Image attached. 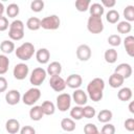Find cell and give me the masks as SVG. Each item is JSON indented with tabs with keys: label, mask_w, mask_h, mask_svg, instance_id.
I'll use <instances>...</instances> for the list:
<instances>
[{
	"label": "cell",
	"mask_w": 134,
	"mask_h": 134,
	"mask_svg": "<svg viewBox=\"0 0 134 134\" xmlns=\"http://www.w3.org/2000/svg\"><path fill=\"white\" fill-rule=\"evenodd\" d=\"M105 61L109 64H114L117 61V51L114 48H109L104 53Z\"/></svg>",
	"instance_id": "obj_26"
},
{
	"label": "cell",
	"mask_w": 134,
	"mask_h": 134,
	"mask_svg": "<svg viewBox=\"0 0 134 134\" xmlns=\"http://www.w3.org/2000/svg\"><path fill=\"white\" fill-rule=\"evenodd\" d=\"M114 72L120 74L126 80V79H129L132 75V67L128 63H121V64L117 65V67L115 68Z\"/></svg>",
	"instance_id": "obj_14"
},
{
	"label": "cell",
	"mask_w": 134,
	"mask_h": 134,
	"mask_svg": "<svg viewBox=\"0 0 134 134\" xmlns=\"http://www.w3.org/2000/svg\"><path fill=\"white\" fill-rule=\"evenodd\" d=\"M15 52H16V57L21 61H28L32 58L35 53V46L30 42H25L21 44L19 47H17Z\"/></svg>",
	"instance_id": "obj_2"
},
{
	"label": "cell",
	"mask_w": 134,
	"mask_h": 134,
	"mask_svg": "<svg viewBox=\"0 0 134 134\" xmlns=\"http://www.w3.org/2000/svg\"><path fill=\"white\" fill-rule=\"evenodd\" d=\"M8 37L13 41H20L24 37V30H19V29H12L9 28L8 30Z\"/></svg>",
	"instance_id": "obj_35"
},
{
	"label": "cell",
	"mask_w": 134,
	"mask_h": 134,
	"mask_svg": "<svg viewBox=\"0 0 134 134\" xmlns=\"http://www.w3.org/2000/svg\"><path fill=\"white\" fill-rule=\"evenodd\" d=\"M7 89V80L4 76H0V93L6 91Z\"/></svg>",
	"instance_id": "obj_47"
},
{
	"label": "cell",
	"mask_w": 134,
	"mask_h": 134,
	"mask_svg": "<svg viewBox=\"0 0 134 134\" xmlns=\"http://www.w3.org/2000/svg\"><path fill=\"white\" fill-rule=\"evenodd\" d=\"M71 95L68 93H61L57 96V108L61 112H66L71 106Z\"/></svg>",
	"instance_id": "obj_7"
},
{
	"label": "cell",
	"mask_w": 134,
	"mask_h": 134,
	"mask_svg": "<svg viewBox=\"0 0 134 134\" xmlns=\"http://www.w3.org/2000/svg\"><path fill=\"white\" fill-rule=\"evenodd\" d=\"M20 134H36V130L31 126H24L20 129Z\"/></svg>",
	"instance_id": "obj_45"
},
{
	"label": "cell",
	"mask_w": 134,
	"mask_h": 134,
	"mask_svg": "<svg viewBox=\"0 0 134 134\" xmlns=\"http://www.w3.org/2000/svg\"><path fill=\"white\" fill-rule=\"evenodd\" d=\"M124 46L126 48L127 53L132 58L134 57V37L133 36H127L124 40Z\"/></svg>",
	"instance_id": "obj_20"
},
{
	"label": "cell",
	"mask_w": 134,
	"mask_h": 134,
	"mask_svg": "<svg viewBox=\"0 0 134 134\" xmlns=\"http://www.w3.org/2000/svg\"><path fill=\"white\" fill-rule=\"evenodd\" d=\"M28 72H29V67L25 63H19L17 65H15L14 70H13L14 77L19 81L24 80L28 75Z\"/></svg>",
	"instance_id": "obj_8"
},
{
	"label": "cell",
	"mask_w": 134,
	"mask_h": 134,
	"mask_svg": "<svg viewBox=\"0 0 134 134\" xmlns=\"http://www.w3.org/2000/svg\"><path fill=\"white\" fill-rule=\"evenodd\" d=\"M44 116V113L42 111L41 106H34L30 110H29V117L35 120V121H39L42 119V117Z\"/></svg>",
	"instance_id": "obj_22"
},
{
	"label": "cell",
	"mask_w": 134,
	"mask_h": 134,
	"mask_svg": "<svg viewBox=\"0 0 134 134\" xmlns=\"http://www.w3.org/2000/svg\"><path fill=\"white\" fill-rule=\"evenodd\" d=\"M70 116L73 120H80L83 118V107L82 106H74L70 110Z\"/></svg>",
	"instance_id": "obj_32"
},
{
	"label": "cell",
	"mask_w": 134,
	"mask_h": 134,
	"mask_svg": "<svg viewBox=\"0 0 134 134\" xmlns=\"http://www.w3.org/2000/svg\"><path fill=\"white\" fill-rule=\"evenodd\" d=\"M9 27V23L6 17L0 16V31H4Z\"/></svg>",
	"instance_id": "obj_44"
},
{
	"label": "cell",
	"mask_w": 134,
	"mask_h": 134,
	"mask_svg": "<svg viewBox=\"0 0 134 134\" xmlns=\"http://www.w3.org/2000/svg\"><path fill=\"white\" fill-rule=\"evenodd\" d=\"M119 13L115 9H110L107 14H106V20L111 23V24H115L119 21Z\"/></svg>",
	"instance_id": "obj_29"
},
{
	"label": "cell",
	"mask_w": 134,
	"mask_h": 134,
	"mask_svg": "<svg viewBox=\"0 0 134 134\" xmlns=\"http://www.w3.org/2000/svg\"><path fill=\"white\" fill-rule=\"evenodd\" d=\"M91 2L90 0H76L75 1V8L79 10V12H86L89 9V6H90Z\"/></svg>",
	"instance_id": "obj_36"
},
{
	"label": "cell",
	"mask_w": 134,
	"mask_h": 134,
	"mask_svg": "<svg viewBox=\"0 0 134 134\" xmlns=\"http://www.w3.org/2000/svg\"><path fill=\"white\" fill-rule=\"evenodd\" d=\"M124 127L127 131L129 132H133L134 131V118L130 117V118H127L124 122Z\"/></svg>",
	"instance_id": "obj_43"
},
{
	"label": "cell",
	"mask_w": 134,
	"mask_h": 134,
	"mask_svg": "<svg viewBox=\"0 0 134 134\" xmlns=\"http://www.w3.org/2000/svg\"><path fill=\"white\" fill-rule=\"evenodd\" d=\"M26 27L29 30H38L41 28V20L37 17H30L26 22Z\"/></svg>",
	"instance_id": "obj_28"
},
{
	"label": "cell",
	"mask_w": 134,
	"mask_h": 134,
	"mask_svg": "<svg viewBox=\"0 0 134 134\" xmlns=\"http://www.w3.org/2000/svg\"><path fill=\"white\" fill-rule=\"evenodd\" d=\"M4 5H3V3H1L0 2V16H2L3 15V13H4Z\"/></svg>",
	"instance_id": "obj_49"
},
{
	"label": "cell",
	"mask_w": 134,
	"mask_h": 134,
	"mask_svg": "<svg viewBox=\"0 0 134 134\" xmlns=\"http://www.w3.org/2000/svg\"><path fill=\"white\" fill-rule=\"evenodd\" d=\"M124 82H125V79L120 74H118L116 72L112 73L110 75V77H109V85L112 88H119V87H121Z\"/></svg>",
	"instance_id": "obj_18"
},
{
	"label": "cell",
	"mask_w": 134,
	"mask_h": 134,
	"mask_svg": "<svg viewBox=\"0 0 134 134\" xmlns=\"http://www.w3.org/2000/svg\"><path fill=\"white\" fill-rule=\"evenodd\" d=\"M19 12H20L19 5L16 4V3H10L6 7V15H7L8 18H15V17H17L19 15Z\"/></svg>",
	"instance_id": "obj_30"
},
{
	"label": "cell",
	"mask_w": 134,
	"mask_h": 134,
	"mask_svg": "<svg viewBox=\"0 0 134 134\" xmlns=\"http://www.w3.org/2000/svg\"><path fill=\"white\" fill-rule=\"evenodd\" d=\"M87 29L91 34H100L104 30V23L102 18L90 16L87 21Z\"/></svg>",
	"instance_id": "obj_5"
},
{
	"label": "cell",
	"mask_w": 134,
	"mask_h": 134,
	"mask_svg": "<svg viewBox=\"0 0 134 134\" xmlns=\"http://www.w3.org/2000/svg\"><path fill=\"white\" fill-rule=\"evenodd\" d=\"M95 114H96V111H95V109L92 106L86 105L85 107H83V117H85V118H92V117L95 116Z\"/></svg>",
	"instance_id": "obj_38"
},
{
	"label": "cell",
	"mask_w": 134,
	"mask_h": 134,
	"mask_svg": "<svg viewBox=\"0 0 134 134\" xmlns=\"http://www.w3.org/2000/svg\"><path fill=\"white\" fill-rule=\"evenodd\" d=\"M41 108H42V111H43L44 115H52L55 112V106L50 100L43 102L42 105H41Z\"/></svg>",
	"instance_id": "obj_27"
},
{
	"label": "cell",
	"mask_w": 134,
	"mask_h": 134,
	"mask_svg": "<svg viewBox=\"0 0 134 134\" xmlns=\"http://www.w3.org/2000/svg\"><path fill=\"white\" fill-rule=\"evenodd\" d=\"M49 85H50V87H51L54 91H57V92H61V91H63V90L66 88L65 80H64L62 76H60V75L50 76Z\"/></svg>",
	"instance_id": "obj_10"
},
{
	"label": "cell",
	"mask_w": 134,
	"mask_h": 134,
	"mask_svg": "<svg viewBox=\"0 0 134 134\" xmlns=\"http://www.w3.org/2000/svg\"><path fill=\"white\" fill-rule=\"evenodd\" d=\"M5 130L9 134H16L20 131V122L15 118H9L5 122Z\"/></svg>",
	"instance_id": "obj_16"
},
{
	"label": "cell",
	"mask_w": 134,
	"mask_h": 134,
	"mask_svg": "<svg viewBox=\"0 0 134 134\" xmlns=\"http://www.w3.org/2000/svg\"><path fill=\"white\" fill-rule=\"evenodd\" d=\"M36 59L40 64H47L50 59V52L47 48H40L36 52Z\"/></svg>",
	"instance_id": "obj_15"
},
{
	"label": "cell",
	"mask_w": 134,
	"mask_h": 134,
	"mask_svg": "<svg viewBox=\"0 0 134 134\" xmlns=\"http://www.w3.org/2000/svg\"><path fill=\"white\" fill-rule=\"evenodd\" d=\"M44 1L43 0H34L30 2V9L35 13H40L44 8Z\"/></svg>",
	"instance_id": "obj_37"
},
{
	"label": "cell",
	"mask_w": 134,
	"mask_h": 134,
	"mask_svg": "<svg viewBox=\"0 0 134 134\" xmlns=\"http://www.w3.org/2000/svg\"><path fill=\"white\" fill-rule=\"evenodd\" d=\"M40 97H41V90L37 87H32L23 94L22 102L26 106H32L40 99Z\"/></svg>",
	"instance_id": "obj_3"
},
{
	"label": "cell",
	"mask_w": 134,
	"mask_h": 134,
	"mask_svg": "<svg viewBox=\"0 0 134 134\" xmlns=\"http://www.w3.org/2000/svg\"><path fill=\"white\" fill-rule=\"evenodd\" d=\"M9 60L5 54H0V75L5 74L8 70Z\"/></svg>",
	"instance_id": "obj_31"
},
{
	"label": "cell",
	"mask_w": 134,
	"mask_h": 134,
	"mask_svg": "<svg viewBox=\"0 0 134 134\" xmlns=\"http://www.w3.org/2000/svg\"><path fill=\"white\" fill-rule=\"evenodd\" d=\"M132 29V25L130 22L120 21L117 23V31L119 34H129Z\"/></svg>",
	"instance_id": "obj_33"
},
{
	"label": "cell",
	"mask_w": 134,
	"mask_h": 134,
	"mask_svg": "<svg viewBox=\"0 0 134 134\" xmlns=\"http://www.w3.org/2000/svg\"><path fill=\"white\" fill-rule=\"evenodd\" d=\"M113 117V113L112 111H110L109 109H103L98 112L97 114V119L99 122H103V124H107L109 122Z\"/></svg>",
	"instance_id": "obj_21"
},
{
	"label": "cell",
	"mask_w": 134,
	"mask_h": 134,
	"mask_svg": "<svg viewBox=\"0 0 134 134\" xmlns=\"http://www.w3.org/2000/svg\"><path fill=\"white\" fill-rule=\"evenodd\" d=\"M72 100L77 105V106H84L87 104L88 102V95L87 93L82 90V89H75L72 93V96H71Z\"/></svg>",
	"instance_id": "obj_11"
},
{
	"label": "cell",
	"mask_w": 134,
	"mask_h": 134,
	"mask_svg": "<svg viewBox=\"0 0 134 134\" xmlns=\"http://www.w3.org/2000/svg\"><path fill=\"white\" fill-rule=\"evenodd\" d=\"M108 43L113 47L119 46L121 43V38L119 35H111L108 37Z\"/></svg>",
	"instance_id": "obj_39"
},
{
	"label": "cell",
	"mask_w": 134,
	"mask_h": 134,
	"mask_svg": "<svg viewBox=\"0 0 134 134\" xmlns=\"http://www.w3.org/2000/svg\"><path fill=\"white\" fill-rule=\"evenodd\" d=\"M46 75H47V73H46L45 69H43L42 67H37L31 71L30 76H29V82L35 87H38V86L42 85V83L45 81Z\"/></svg>",
	"instance_id": "obj_6"
},
{
	"label": "cell",
	"mask_w": 134,
	"mask_h": 134,
	"mask_svg": "<svg viewBox=\"0 0 134 134\" xmlns=\"http://www.w3.org/2000/svg\"><path fill=\"white\" fill-rule=\"evenodd\" d=\"M105 89V82L100 77H95L87 85V95L93 102H99L103 98V91Z\"/></svg>",
	"instance_id": "obj_1"
},
{
	"label": "cell",
	"mask_w": 134,
	"mask_h": 134,
	"mask_svg": "<svg viewBox=\"0 0 134 134\" xmlns=\"http://www.w3.org/2000/svg\"><path fill=\"white\" fill-rule=\"evenodd\" d=\"M91 48L87 45V44H81L77 48H76V57L80 61L82 62H86L91 58Z\"/></svg>",
	"instance_id": "obj_9"
},
{
	"label": "cell",
	"mask_w": 134,
	"mask_h": 134,
	"mask_svg": "<svg viewBox=\"0 0 134 134\" xmlns=\"http://www.w3.org/2000/svg\"><path fill=\"white\" fill-rule=\"evenodd\" d=\"M97 132H98V129L94 124L89 122V124L85 125V127H84V133L85 134H95Z\"/></svg>",
	"instance_id": "obj_41"
},
{
	"label": "cell",
	"mask_w": 134,
	"mask_h": 134,
	"mask_svg": "<svg viewBox=\"0 0 134 134\" xmlns=\"http://www.w3.org/2000/svg\"><path fill=\"white\" fill-rule=\"evenodd\" d=\"M124 17H125V21L127 22H132L134 21V6L133 5H127L124 9Z\"/></svg>",
	"instance_id": "obj_34"
},
{
	"label": "cell",
	"mask_w": 134,
	"mask_h": 134,
	"mask_svg": "<svg viewBox=\"0 0 134 134\" xmlns=\"http://www.w3.org/2000/svg\"><path fill=\"white\" fill-rule=\"evenodd\" d=\"M132 95H133L132 89L129 88V87H124V88H121V89L118 91V93H117V97H118L119 100H121V102H128V100H130V99L132 98Z\"/></svg>",
	"instance_id": "obj_24"
},
{
	"label": "cell",
	"mask_w": 134,
	"mask_h": 134,
	"mask_svg": "<svg viewBox=\"0 0 134 134\" xmlns=\"http://www.w3.org/2000/svg\"><path fill=\"white\" fill-rule=\"evenodd\" d=\"M9 28L12 29H19V30H24V23L21 20H14L9 24Z\"/></svg>",
	"instance_id": "obj_42"
},
{
	"label": "cell",
	"mask_w": 134,
	"mask_h": 134,
	"mask_svg": "<svg viewBox=\"0 0 134 134\" xmlns=\"http://www.w3.org/2000/svg\"><path fill=\"white\" fill-rule=\"evenodd\" d=\"M61 128L65 132H72L75 130V121L72 118L65 117L61 120Z\"/></svg>",
	"instance_id": "obj_23"
},
{
	"label": "cell",
	"mask_w": 134,
	"mask_h": 134,
	"mask_svg": "<svg viewBox=\"0 0 134 134\" xmlns=\"http://www.w3.org/2000/svg\"><path fill=\"white\" fill-rule=\"evenodd\" d=\"M89 12H90V16H94V17H100L104 15L105 13V8L103 7V5L100 3H92L89 6Z\"/></svg>",
	"instance_id": "obj_19"
},
{
	"label": "cell",
	"mask_w": 134,
	"mask_h": 134,
	"mask_svg": "<svg viewBox=\"0 0 134 134\" xmlns=\"http://www.w3.org/2000/svg\"><path fill=\"white\" fill-rule=\"evenodd\" d=\"M20 100H21V94H20V92L18 90L12 89V90H9V91L6 92V94H5V102L8 105L15 106Z\"/></svg>",
	"instance_id": "obj_13"
},
{
	"label": "cell",
	"mask_w": 134,
	"mask_h": 134,
	"mask_svg": "<svg viewBox=\"0 0 134 134\" xmlns=\"http://www.w3.org/2000/svg\"><path fill=\"white\" fill-rule=\"evenodd\" d=\"M61 20L57 15H50L41 20V27L46 30H55L60 27Z\"/></svg>",
	"instance_id": "obj_4"
},
{
	"label": "cell",
	"mask_w": 134,
	"mask_h": 134,
	"mask_svg": "<svg viewBox=\"0 0 134 134\" xmlns=\"http://www.w3.org/2000/svg\"><path fill=\"white\" fill-rule=\"evenodd\" d=\"M129 111L131 113H134V102H131L129 104Z\"/></svg>",
	"instance_id": "obj_48"
},
{
	"label": "cell",
	"mask_w": 134,
	"mask_h": 134,
	"mask_svg": "<svg viewBox=\"0 0 134 134\" xmlns=\"http://www.w3.org/2000/svg\"><path fill=\"white\" fill-rule=\"evenodd\" d=\"M99 133L100 134H115V127H114V125L107 122L103 126Z\"/></svg>",
	"instance_id": "obj_40"
},
{
	"label": "cell",
	"mask_w": 134,
	"mask_h": 134,
	"mask_svg": "<svg viewBox=\"0 0 134 134\" xmlns=\"http://www.w3.org/2000/svg\"><path fill=\"white\" fill-rule=\"evenodd\" d=\"M65 83H66V86H68L71 89H79L83 84V79L80 74L72 73L67 77Z\"/></svg>",
	"instance_id": "obj_12"
},
{
	"label": "cell",
	"mask_w": 134,
	"mask_h": 134,
	"mask_svg": "<svg viewBox=\"0 0 134 134\" xmlns=\"http://www.w3.org/2000/svg\"><path fill=\"white\" fill-rule=\"evenodd\" d=\"M103 7H108V8H112L115 4H116V1L115 0H102V3Z\"/></svg>",
	"instance_id": "obj_46"
},
{
	"label": "cell",
	"mask_w": 134,
	"mask_h": 134,
	"mask_svg": "<svg viewBox=\"0 0 134 134\" xmlns=\"http://www.w3.org/2000/svg\"><path fill=\"white\" fill-rule=\"evenodd\" d=\"M0 49L3 54H9L15 50V44L12 40H4L0 44Z\"/></svg>",
	"instance_id": "obj_25"
},
{
	"label": "cell",
	"mask_w": 134,
	"mask_h": 134,
	"mask_svg": "<svg viewBox=\"0 0 134 134\" xmlns=\"http://www.w3.org/2000/svg\"><path fill=\"white\" fill-rule=\"evenodd\" d=\"M95 134H100V133H99V132H97V133H95Z\"/></svg>",
	"instance_id": "obj_50"
},
{
	"label": "cell",
	"mask_w": 134,
	"mask_h": 134,
	"mask_svg": "<svg viewBox=\"0 0 134 134\" xmlns=\"http://www.w3.org/2000/svg\"><path fill=\"white\" fill-rule=\"evenodd\" d=\"M62 72V65L61 63L54 61V62H51L47 69H46V73L49 74L50 76H54V75H60Z\"/></svg>",
	"instance_id": "obj_17"
}]
</instances>
